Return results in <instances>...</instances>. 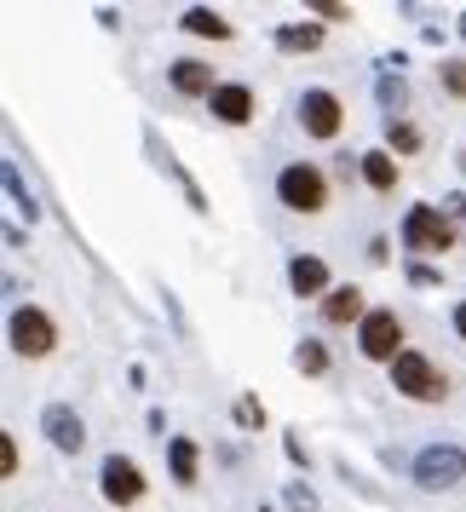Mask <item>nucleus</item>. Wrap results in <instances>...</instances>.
Here are the masks:
<instances>
[{
	"label": "nucleus",
	"instance_id": "nucleus-1",
	"mask_svg": "<svg viewBox=\"0 0 466 512\" xmlns=\"http://www.w3.org/2000/svg\"><path fill=\"white\" fill-rule=\"evenodd\" d=\"M403 242H409L415 254H443V248H455V242H461V231L443 219V208L415 202V208L403 213Z\"/></svg>",
	"mask_w": 466,
	"mask_h": 512
},
{
	"label": "nucleus",
	"instance_id": "nucleus-2",
	"mask_svg": "<svg viewBox=\"0 0 466 512\" xmlns=\"http://www.w3.org/2000/svg\"><path fill=\"white\" fill-rule=\"evenodd\" d=\"M277 196H282V208H294V213H317V208L328 202V179H323V167H311V162L282 167V173H277Z\"/></svg>",
	"mask_w": 466,
	"mask_h": 512
},
{
	"label": "nucleus",
	"instance_id": "nucleus-3",
	"mask_svg": "<svg viewBox=\"0 0 466 512\" xmlns=\"http://www.w3.org/2000/svg\"><path fill=\"white\" fill-rule=\"evenodd\" d=\"M6 334H12V351L18 357H47L58 346V328H52L47 311H35V305H18L12 317H6Z\"/></svg>",
	"mask_w": 466,
	"mask_h": 512
},
{
	"label": "nucleus",
	"instance_id": "nucleus-4",
	"mask_svg": "<svg viewBox=\"0 0 466 512\" xmlns=\"http://www.w3.org/2000/svg\"><path fill=\"white\" fill-rule=\"evenodd\" d=\"M392 386L403 397H415V403H443V392H449V386H443V374L432 369L420 351H403V357L392 363Z\"/></svg>",
	"mask_w": 466,
	"mask_h": 512
},
{
	"label": "nucleus",
	"instance_id": "nucleus-5",
	"mask_svg": "<svg viewBox=\"0 0 466 512\" xmlns=\"http://www.w3.org/2000/svg\"><path fill=\"white\" fill-rule=\"evenodd\" d=\"M357 346H363V357H374V363H397V357H403V323H397V311H369V317L357 323Z\"/></svg>",
	"mask_w": 466,
	"mask_h": 512
},
{
	"label": "nucleus",
	"instance_id": "nucleus-6",
	"mask_svg": "<svg viewBox=\"0 0 466 512\" xmlns=\"http://www.w3.org/2000/svg\"><path fill=\"white\" fill-rule=\"evenodd\" d=\"M466 478V449H455V443H432V449H420L415 461V484L420 489H449Z\"/></svg>",
	"mask_w": 466,
	"mask_h": 512
},
{
	"label": "nucleus",
	"instance_id": "nucleus-7",
	"mask_svg": "<svg viewBox=\"0 0 466 512\" xmlns=\"http://www.w3.org/2000/svg\"><path fill=\"white\" fill-rule=\"evenodd\" d=\"M41 432H47V443L58 455H81L87 449V426H81V415H75L70 403H47L41 409Z\"/></svg>",
	"mask_w": 466,
	"mask_h": 512
},
{
	"label": "nucleus",
	"instance_id": "nucleus-8",
	"mask_svg": "<svg viewBox=\"0 0 466 512\" xmlns=\"http://www.w3.org/2000/svg\"><path fill=\"white\" fill-rule=\"evenodd\" d=\"M340 121H346V110H340V98L328 93V87H311V93L300 98V127L311 139H334Z\"/></svg>",
	"mask_w": 466,
	"mask_h": 512
},
{
	"label": "nucleus",
	"instance_id": "nucleus-9",
	"mask_svg": "<svg viewBox=\"0 0 466 512\" xmlns=\"http://www.w3.org/2000/svg\"><path fill=\"white\" fill-rule=\"evenodd\" d=\"M139 495H144V472L127 461V455H110V461H104V501H110V507H133Z\"/></svg>",
	"mask_w": 466,
	"mask_h": 512
},
{
	"label": "nucleus",
	"instance_id": "nucleus-10",
	"mask_svg": "<svg viewBox=\"0 0 466 512\" xmlns=\"http://www.w3.org/2000/svg\"><path fill=\"white\" fill-rule=\"evenodd\" d=\"M288 282H294V294H300V300H317V294H334V288H328V265L317 254H294L288 259Z\"/></svg>",
	"mask_w": 466,
	"mask_h": 512
},
{
	"label": "nucleus",
	"instance_id": "nucleus-11",
	"mask_svg": "<svg viewBox=\"0 0 466 512\" xmlns=\"http://www.w3.org/2000/svg\"><path fill=\"white\" fill-rule=\"evenodd\" d=\"M208 104H213V116L231 121V127L254 121V93H248V87H236V81H225V87H219V93H213Z\"/></svg>",
	"mask_w": 466,
	"mask_h": 512
},
{
	"label": "nucleus",
	"instance_id": "nucleus-12",
	"mask_svg": "<svg viewBox=\"0 0 466 512\" xmlns=\"http://www.w3.org/2000/svg\"><path fill=\"white\" fill-rule=\"evenodd\" d=\"M173 87L185 98H213L219 87H213V70L202 64V58H185V64H173Z\"/></svg>",
	"mask_w": 466,
	"mask_h": 512
},
{
	"label": "nucleus",
	"instance_id": "nucleus-13",
	"mask_svg": "<svg viewBox=\"0 0 466 512\" xmlns=\"http://www.w3.org/2000/svg\"><path fill=\"white\" fill-rule=\"evenodd\" d=\"M323 317L328 323H363L369 311H363V294H357V288H334L323 300Z\"/></svg>",
	"mask_w": 466,
	"mask_h": 512
},
{
	"label": "nucleus",
	"instance_id": "nucleus-14",
	"mask_svg": "<svg viewBox=\"0 0 466 512\" xmlns=\"http://www.w3.org/2000/svg\"><path fill=\"white\" fill-rule=\"evenodd\" d=\"M179 24H185V35H202V41H231V24L219 12H208V6H190Z\"/></svg>",
	"mask_w": 466,
	"mask_h": 512
},
{
	"label": "nucleus",
	"instance_id": "nucleus-15",
	"mask_svg": "<svg viewBox=\"0 0 466 512\" xmlns=\"http://www.w3.org/2000/svg\"><path fill=\"white\" fill-rule=\"evenodd\" d=\"M167 466H173V478H179V484H196V466H202L196 443H190V438H173V443H167Z\"/></svg>",
	"mask_w": 466,
	"mask_h": 512
},
{
	"label": "nucleus",
	"instance_id": "nucleus-16",
	"mask_svg": "<svg viewBox=\"0 0 466 512\" xmlns=\"http://www.w3.org/2000/svg\"><path fill=\"white\" fill-rule=\"evenodd\" d=\"M277 47L282 52H317V47H323V29H317V24H282L277 29Z\"/></svg>",
	"mask_w": 466,
	"mask_h": 512
},
{
	"label": "nucleus",
	"instance_id": "nucleus-17",
	"mask_svg": "<svg viewBox=\"0 0 466 512\" xmlns=\"http://www.w3.org/2000/svg\"><path fill=\"white\" fill-rule=\"evenodd\" d=\"M363 179H369L374 190H397V162L386 150H369V156H363Z\"/></svg>",
	"mask_w": 466,
	"mask_h": 512
},
{
	"label": "nucleus",
	"instance_id": "nucleus-18",
	"mask_svg": "<svg viewBox=\"0 0 466 512\" xmlns=\"http://www.w3.org/2000/svg\"><path fill=\"white\" fill-rule=\"evenodd\" d=\"M294 369H300V374H323L328 369L323 340H300V346H294Z\"/></svg>",
	"mask_w": 466,
	"mask_h": 512
},
{
	"label": "nucleus",
	"instance_id": "nucleus-19",
	"mask_svg": "<svg viewBox=\"0 0 466 512\" xmlns=\"http://www.w3.org/2000/svg\"><path fill=\"white\" fill-rule=\"evenodd\" d=\"M282 501H288V512H323V501H317V489L305 484V478H294V484L282 489Z\"/></svg>",
	"mask_w": 466,
	"mask_h": 512
},
{
	"label": "nucleus",
	"instance_id": "nucleus-20",
	"mask_svg": "<svg viewBox=\"0 0 466 512\" xmlns=\"http://www.w3.org/2000/svg\"><path fill=\"white\" fill-rule=\"evenodd\" d=\"M231 415H236V426H242V432H259V426H265V403H259V397H236Z\"/></svg>",
	"mask_w": 466,
	"mask_h": 512
},
{
	"label": "nucleus",
	"instance_id": "nucleus-21",
	"mask_svg": "<svg viewBox=\"0 0 466 512\" xmlns=\"http://www.w3.org/2000/svg\"><path fill=\"white\" fill-rule=\"evenodd\" d=\"M386 144H392V150H397V156H409V150H420V133H415V127H409V121H386Z\"/></svg>",
	"mask_w": 466,
	"mask_h": 512
},
{
	"label": "nucleus",
	"instance_id": "nucleus-22",
	"mask_svg": "<svg viewBox=\"0 0 466 512\" xmlns=\"http://www.w3.org/2000/svg\"><path fill=\"white\" fill-rule=\"evenodd\" d=\"M6 190H12V202H18V208H24L29 219H35V213H41V202H35V196H29L24 173H18V167H12V162H6Z\"/></svg>",
	"mask_w": 466,
	"mask_h": 512
},
{
	"label": "nucleus",
	"instance_id": "nucleus-23",
	"mask_svg": "<svg viewBox=\"0 0 466 512\" xmlns=\"http://www.w3.org/2000/svg\"><path fill=\"white\" fill-rule=\"evenodd\" d=\"M438 81H443V93H455V98H466V58H443V70H438Z\"/></svg>",
	"mask_w": 466,
	"mask_h": 512
},
{
	"label": "nucleus",
	"instance_id": "nucleus-24",
	"mask_svg": "<svg viewBox=\"0 0 466 512\" xmlns=\"http://www.w3.org/2000/svg\"><path fill=\"white\" fill-rule=\"evenodd\" d=\"M380 104H386V110H403V104H409V87L386 75V81H380Z\"/></svg>",
	"mask_w": 466,
	"mask_h": 512
},
{
	"label": "nucleus",
	"instance_id": "nucleus-25",
	"mask_svg": "<svg viewBox=\"0 0 466 512\" xmlns=\"http://www.w3.org/2000/svg\"><path fill=\"white\" fill-rule=\"evenodd\" d=\"M443 219L466 236V196H461V190H455V196H443Z\"/></svg>",
	"mask_w": 466,
	"mask_h": 512
},
{
	"label": "nucleus",
	"instance_id": "nucleus-26",
	"mask_svg": "<svg viewBox=\"0 0 466 512\" xmlns=\"http://www.w3.org/2000/svg\"><path fill=\"white\" fill-rule=\"evenodd\" d=\"M18 472V443H12V432H0V478H12Z\"/></svg>",
	"mask_w": 466,
	"mask_h": 512
},
{
	"label": "nucleus",
	"instance_id": "nucleus-27",
	"mask_svg": "<svg viewBox=\"0 0 466 512\" xmlns=\"http://www.w3.org/2000/svg\"><path fill=\"white\" fill-rule=\"evenodd\" d=\"M311 12H323L328 24H346L351 18V6H340V0H311Z\"/></svg>",
	"mask_w": 466,
	"mask_h": 512
},
{
	"label": "nucleus",
	"instance_id": "nucleus-28",
	"mask_svg": "<svg viewBox=\"0 0 466 512\" xmlns=\"http://www.w3.org/2000/svg\"><path fill=\"white\" fill-rule=\"evenodd\" d=\"M409 282H415V288H443V277L432 271V265H420V259L409 265Z\"/></svg>",
	"mask_w": 466,
	"mask_h": 512
},
{
	"label": "nucleus",
	"instance_id": "nucleus-29",
	"mask_svg": "<svg viewBox=\"0 0 466 512\" xmlns=\"http://www.w3.org/2000/svg\"><path fill=\"white\" fill-rule=\"evenodd\" d=\"M282 449H288V461H294V466H305V443L294 438V432H288V438H282Z\"/></svg>",
	"mask_w": 466,
	"mask_h": 512
},
{
	"label": "nucleus",
	"instance_id": "nucleus-30",
	"mask_svg": "<svg viewBox=\"0 0 466 512\" xmlns=\"http://www.w3.org/2000/svg\"><path fill=\"white\" fill-rule=\"evenodd\" d=\"M455 334H461V340H466V300L455 305Z\"/></svg>",
	"mask_w": 466,
	"mask_h": 512
},
{
	"label": "nucleus",
	"instance_id": "nucleus-31",
	"mask_svg": "<svg viewBox=\"0 0 466 512\" xmlns=\"http://www.w3.org/2000/svg\"><path fill=\"white\" fill-rule=\"evenodd\" d=\"M461 41H466V12H461Z\"/></svg>",
	"mask_w": 466,
	"mask_h": 512
}]
</instances>
